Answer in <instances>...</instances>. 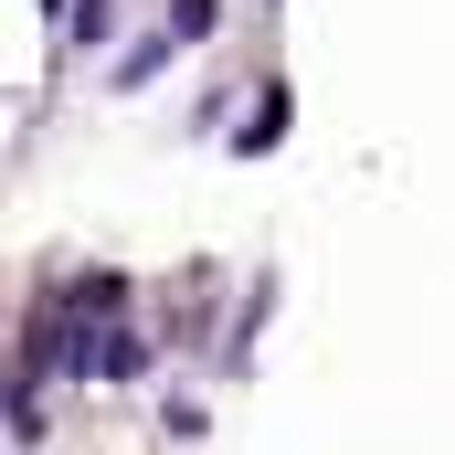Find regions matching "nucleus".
<instances>
[{
	"mask_svg": "<svg viewBox=\"0 0 455 455\" xmlns=\"http://www.w3.org/2000/svg\"><path fill=\"white\" fill-rule=\"evenodd\" d=\"M212 32V0H170V43H202Z\"/></svg>",
	"mask_w": 455,
	"mask_h": 455,
	"instance_id": "2",
	"label": "nucleus"
},
{
	"mask_svg": "<svg viewBox=\"0 0 455 455\" xmlns=\"http://www.w3.org/2000/svg\"><path fill=\"white\" fill-rule=\"evenodd\" d=\"M107 11H116V0H85V11H75V43H96V32H107Z\"/></svg>",
	"mask_w": 455,
	"mask_h": 455,
	"instance_id": "3",
	"label": "nucleus"
},
{
	"mask_svg": "<svg viewBox=\"0 0 455 455\" xmlns=\"http://www.w3.org/2000/svg\"><path fill=\"white\" fill-rule=\"evenodd\" d=\"M275 138H286V85H265V96H254V116L233 127V148H243V159H265Z\"/></svg>",
	"mask_w": 455,
	"mask_h": 455,
	"instance_id": "1",
	"label": "nucleus"
}]
</instances>
